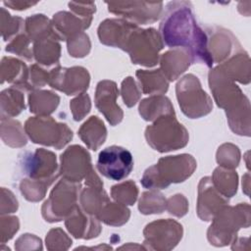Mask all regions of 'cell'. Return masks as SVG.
<instances>
[{
	"instance_id": "6da1fadb",
	"label": "cell",
	"mask_w": 251,
	"mask_h": 251,
	"mask_svg": "<svg viewBox=\"0 0 251 251\" xmlns=\"http://www.w3.org/2000/svg\"><path fill=\"white\" fill-rule=\"evenodd\" d=\"M189 2H171L160 24V32L165 44L187 52L191 63L212 67L213 59L208 49V36L197 25Z\"/></svg>"
},
{
	"instance_id": "7a4b0ae2",
	"label": "cell",
	"mask_w": 251,
	"mask_h": 251,
	"mask_svg": "<svg viewBox=\"0 0 251 251\" xmlns=\"http://www.w3.org/2000/svg\"><path fill=\"white\" fill-rule=\"evenodd\" d=\"M195 168L196 162L190 155L165 157L145 171L141 183L146 188H166L171 183L183 181Z\"/></svg>"
},
{
	"instance_id": "3957f363",
	"label": "cell",
	"mask_w": 251,
	"mask_h": 251,
	"mask_svg": "<svg viewBox=\"0 0 251 251\" xmlns=\"http://www.w3.org/2000/svg\"><path fill=\"white\" fill-rule=\"evenodd\" d=\"M145 137L148 144L159 152L176 150L188 142L187 130L176 121L175 114L158 118L147 126Z\"/></svg>"
},
{
	"instance_id": "277c9868",
	"label": "cell",
	"mask_w": 251,
	"mask_h": 251,
	"mask_svg": "<svg viewBox=\"0 0 251 251\" xmlns=\"http://www.w3.org/2000/svg\"><path fill=\"white\" fill-rule=\"evenodd\" d=\"M161 39L154 28L140 29L136 26L129 34L124 51L129 53L134 64L152 67L157 64L158 53L163 48Z\"/></svg>"
},
{
	"instance_id": "5b68a950",
	"label": "cell",
	"mask_w": 251,
	"mask_h": 251,
	"mask_svg": "<svg viewBox=\"0 0 251 251\" xmlns=\"http://www.w3.org/2000/svg\"><path fill=\"white\" fill-rule=\"evenodd\" d=\"M176 96L182 112L189 118L195 119L209 114L212 101L196 76L187 75L176 84Z\"/></svg>"
},
{
	"instance_id": "8992f818",
	"label": "cell",
	"mask_w": 251,
	"mask_h": 251,
	"mask_svg": "<svg viewBox=\"0 0 251 251\" xmlns=\"http://www.w3.org/2000/svg\"><path fill=\"white\" fill-rule=\"evenodd\" d=\"M25 128L34 143L62 148L73 137L65 124H57L50 117H34L26 121Z\"/></svg>"
},
{
	"instance_id": "52a82bcc",
	"label": "cell",
	"mask_w": 251,
	"mask_h": 251,
	"mask_svg": "<svg viewBox=\"0 0 251 251\" xmlns=\"http://www.w3.org/2000/svg\"><path fill=\"white\" fill-rule=\"evenodd\" d=\"M79 188V185L67 179L59 181L42 207V215L46 221L59 222L70 216L77 207L75 202Z\"/></svg>"
},
{
	"instance_id": "ba28073f",
	"label": "cell",
	"mask_w": 251,
	"mask_h": 251,
	"mask_svg": "<svg viewBox=\"0 0 251 251\" xmlns=\"http://www.w3.org/2000/svg\"><path fill=\"white\" fill-rule=\"evenodd\" d=\"M132 168V155L124 147L112 145L103 149L98 155L97 169L107 178L122 180L130 174Z\"/></svg>"
},
{
	"instance_id": "9c48e42d",
	"label": "cell",
	"mask_w": 251,
	"mask_h": 251,
	"mask_svg": "<svg viewBox=\"0 0 251 251\" xmlns=\"http://www.w3.org/2000/svg\"><path fill=\"white\" fill-rule=\"evenodd\" d=\"M92 172L90 156L84 148L74 145L69 147L61 155L60 174L64 179L72 182H79Z\"/></svg>"
},
{
	"instance_id": "30bf717a",
	"label": "cell",
	"mask_w": 251,
	"mask_h": 251,
	"mask_svg": "<svg viewBox=\"0 0 251 251\" xmlns=\"http://www.w3.org/2000/svg\"><path fill=\"white\" fill-rule=\"evenodd\" d=\"M145 244L150 249H172L181 238L182 228L179 224L172 220H161L147 225L145 230Z\"/></svg>"
},
{
	"instance_id": "8fae6325",
	"label": "cell",
	"mask_w": 251,
	"mask_h": 251,
	"mask_svg": "<svg viewBox=\"0 0 251 251\" xmlns=\"http://www.w3.org/2000/svg\"><path fill=\"white\" fill-rule=\"evenodd\" d=\"M51 87L65 92L67 95H75L77 92L87 89L89 84V75L81 67L62 69L60 67L52 70L49 74Z\"/></svg>"
},
{
	"instance_id": "7c38bea8",
	"label": "cell",
	"mask_w": 251,
	"mask_h": 251,
	"mask_svg": "<svg viewBox=\"0 0 251 251\" xmlns=\"http://www.w3.org/2000/svg\"><path fill=\"white\" fill-rule=\"evenodd\" d=\"M23 165L29 179L53 182L57 178L56 156L50 151L37 149L25 156Z\"/></svg>"
},
{
	"instance_id": "4fadbf2b",
	"label": "cell",
	"mask_w": 251,
	"mask_h": 251,
	"mask_svg": "<svg viewBox=\"0 0 251 251\" xmlns=\"http://www.w3.org/2000/svg\"><path fill=\"white\" fill-rule=\"evenodd\" d=\"M109 11L115 14L124 15L134 24H143L155 22L161 13L162 3L147 2H122L108 3Z\"/></svg>"
},
{
	"instance_id": "5bb4252c",
	"label": "cell",
	"mask_w": 251,
	"mask_h": 251,
	"mask_svg": "<svg viewBox=\"0 0 251 251\" xmlns=\"http://www.w3.org/2000/svg\"><path fill=\"white\" fill-rule=\"evenodd\" d=\"M117 96L118 88L114 81L103 80L97 84L95 105L112 126H116L123 119V112L116 103Z\"/></svg>"
},
{
	"instance_id": "9a60e30c",
	"label": "cell",
	"mask_w": 251,
	"mask_h": 251,
	"mask_svg": "<svg viewBox=\"0 0 251 251\" xmlns=\"http://www.w3.org/2000/svg\"><path fill=\"white\" fill-rule=\"evenodd\" d=\"M228 201L217 193L216 188L212 186L210 177H204L199 184L198 198V216L203 221H211L225 207Z\"/></svg>"
},
{
	"instance_id": "2e32d148",
	"label": "cell",
	"mask_w": 251,
	"mask_h": 251,
	"mask_svg": "<svg viewBox=\"0 0 251 251\" xmlns=\"http://www.w3.org/2000/svg\"><path fill=\"white\" fill-rule=\"evenodd\" d=\"M136 26L126 21L106 20L99 25L98 35L102 43L125 50L128 36Z\"/></svg>"
},
{
	"instance_id": "e0dca14e",
	"label": "cell",
	"mask_w": 251,
	"mask_h": 251,
	"mask_svg": "<svg viewBox=\"0 0 251 251\" xmlns=\"http://www.w3.org/2000/svg\"><path fill=\"white\" fill-rule=\"evenodd\" d=\"M57 40H60L59 36L53 34L34 41L33 51L37 62L45 66L57 64L60 57V44Z\"/></svg>"
},
{
	"instance_id": "ac0fdd59",
	"label": "cell",
	"mask_w": 251,
	"mask_h": 251,
	"mask_svg": "<svg viewBox=\"0 0 251 251\" xmlns=\"http://www.w3.org/2000/svg\"><path fill=\"white\" fill-rule=\"evenodd\" d=\"M78 134L90 149L96 150L106 138V128L98 117L92 116L81 126Z\"/></svg>"
},
{
	"instance_id": "d6986e66",
	"label": "cell",
	"mask_w": 251,
	"mask_h": 251,
	"mask_svg": "<svg viewBox=\"0 0 251 251\" xmlns=\"http://www.w3.org/2000/svg\"><path fill=\"white\" fill-rule=\"evenodd\" d=\"M190 59L187 52L184 50H174L163 54L161 59V67L164 75L170 80H175L179 74L183 73L189 66L176 64L177 62Z\"/></svg>"
},
{
	"instance_id": "ffe728a7",
	"label": "cell",
	"mask_w": 251,
	"mask_h": 251,
	"mask_svg": "<svg viewBox=\"0 0 251 251\" xmlns=\"http://www.w3.org/2000/svg\"><path fill=\"white\" fill-rule=\"evenodd\" d=\"M160 110L166 111H174V107L171 104V101L164 96H154L141 101L139 106V113L146 121H154L158 118L167 114Z\"/></svg>"
},
{
	"instance_id": "44dd1931",
	"label": "cell",
	"mask_w": 251,
	"mask_h": 251,
	"mask_svg": "<svg viewBox=\"0 0 251 251\" xmlns=\"http://www.w3.org/2000/svg\"><path fill=\"white\" fill-rule=\"evenodd\" d=\"M66 226L68 230L76 238H92L94 235L89 230V228L85 227L87 226H99V224L95 221V219H88L87 216H84L80 209L76 207L75 211L69 216L66 221Z\"/></svg>"
},
{
	"instance_id": "7402d4cb",
	"label": "cell",
	"mask_w": 251,
	"mask_h": 251,
	"mask_svg": "<svg viewBox=\"0 0 251 251\" xmlns=\"http://www.w3.org/2000/svg\"><path fill=\"white\" fill-rule=\"evenodd\" d=\"M136 75L141 83L142 91L146 94L151 93H164L168 90V81L161 70L154 71H141L136 72Z\"/></svg>"
},
{
	"instance_id": "603a6c76",
	"label": "cell",
	"mask_w": 251,
	"mask_h": 251,
	"mask_svg": "<svg viewBox=\"0 0 251 251\" xmlns=\"http://www.w3.org/2000/svg\"><path fill=\"white\" fill-rule=\"evenodd\" d=\"M213 183L224 196L231 197L237 189V175L233 171L218 168L213 175Z\"/></svg>"
},
{
	"instance_id": "cb8c5ba5",
	"label": "cell",
	"mask_w": 251,
	"mask_h": 251,
	"mask_svg": "<svg viewBox=\"0 0 251 251\" xmlns=\"http://www.w3.org/2000/svg\"><path fill=\"white\" fill-rule=\"evenodd\" d=\"M112 196L121 204L132 205L137 197V187L132 181H126L112 187Z\"/></svg>"
},
{
	"instance_id": "d4e9b609",
	"label": "cell",
	"mask_w": 251,
	"mask_h": 251,
	"mask_svg": "<svg viewBox=\"0 0 251 251\" xmlns=\"http://www.w3.org/2000/svg\"><path fill=\"white\" fill-rule=\"evenodd\" d=\"M217 156L218 163L226 169L236 167L239 162L238 148L231 144H225L219 148Z\"/></svg>"
},
{
	"instance_id": "484cf974",
	"label": "cell",
	"mask_w": 251,
	"mask_h": 251,
	"mask_svg": "<svg viewBox=\"0 0 251 251\" xmlns=\"http://www.w3.org/2000/svg\"><path fill=\"white\" fill-rule=\"evenodd\" d=\"M29 42H30V39L28 38V36L21 34L17 36V38H15L9 45H7L6 51L17 53L21 57H24L27 60H31L32 55L28 49Z\"/></svg>"
},
{
	"instance_id": "4316f807",
	"label": "cell",
	"mask_w": 251,
	"mask_h": 251,
	"mask_svg": "<svg viewBox=\"0 0 251 251\" xmlns=\"http://www.w3.org/2000/svg\"><path fill=\"white\" fill-rule=\"evenodd\" d=\"M122 95L127 107L133 106L139 98V92L132 77H126L122 83Z\"/></svg>"
},
{
	"instance_id": "83f0119b",
	"label": "cell",
	"mask_w": 251,
	"mask_h": 251,
	"mask_svg": "<svg viewBox=\"0 0 251 251\" xmlns=\"http://www.w3.org/2000/svg\"><path fill=\"white\" fill-rule=\"evenodd\" d=\"M70 107L73 110L74 119L75 121H80L89 112V109H90L89 96L85 93H82L80 96L71 101Z\"/></svg>"
},
{
	"instance_id": "f1b7e54d",
	"label": "cell",
	"mask_w": 251,
	"mask_h": 251,
	"mask_svg": "<svg viewBox=\"0 0 251 251\" xmlns=\"http://www.w3.org/2000/svg\"><path fill=\"white\" fill-rule=\"evenodd\" d=\"M58 242L57 248L59 249H68L69 246L65 245V243L72 245V240L67 236V234L61 228H55L50 230L48 235L46 236V245H50L53 242Z\"/></svg>"
}]
</instances>
